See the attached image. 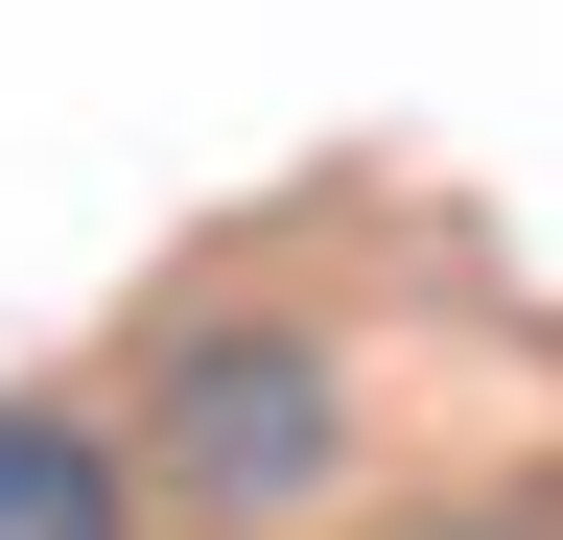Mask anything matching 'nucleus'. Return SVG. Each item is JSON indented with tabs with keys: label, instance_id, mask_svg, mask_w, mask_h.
<instances>
[{
	"label": "nucleus",
	"instance_id": "f257e3e1",
	"mask_svg": "<svg viewBox=\"0 0 563 540\" xmlns=\"http://www.w3.org/2000/svg\"><path fill=\"white\" fill-rule=\"evenodd\" d=\"M141 447H165L188 517L258 540V517H306L329 470H352V376H329V329H258L235 306V329H188V353L141 376Z\"/></svg>",
	"mask_w": 563,
	"mask_h": 540
},
{
	"label": "nucleus",
	"instance_id": "f03ea898",
	"mask_svg": "<svg viewBox=\"0 0 563 540\" xmlns=\"http://www.w3.org/2000/svg\"><path fill=\"white\" fill-rule=\"evenodd\" d=\"M0 540H141L118 447H95V423H47V399H0Z\"/></svg>",
	"mask_w": 563,
	"mask_h": 540
}]
</instances>
